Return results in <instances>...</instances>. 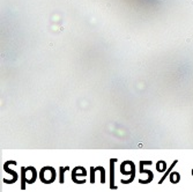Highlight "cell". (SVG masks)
Instances as JSON below:
<instances>
[{"label":"cell","instance_id":"obj_3","mask_svg":"<svg viewBox=\"0 0 193 192\" xmlns=\"http://www.w3.org/2000/svg\"><path fill=\"white\" fill-rule=\"evenodd\" d=\"M177 165V160H176V161H175V162H174V163H172V165H171V167H170V169H169V170H168V171H166V174H164V176H163V177H162V179H161V180H160V182H158V183H160V184H161V183H162V182H163V180H164V179H166V176H168V175H169V173H170V171H171V169H172V168H174V167H175V165Z\"/></svg>","mask_w":193,"mask_h":192},{"label":"cell","instance_id":"obj_5","mask_svg":"<svg viewBox=\"0 0 193 192\" xmlns=\"http://www.w3.org/2000/svg\"><path fill=\"white\" fill-rule=\"evenodd\" d=\"M68 168L66 167V168H60V183H64V173H65V170H67Z\"/></svg>","mask_w":193,"mask_h":192},{"label":"cell","instance_id":"obj_4","mask_svg":"<svg viewBox=\"0 0 193 192\" xmlns=\"http://www.w3.org/2000/svg\"><path fill=\"white\" fill-rule=\"evenodd\" d=\"M95 169L101 171V174H102V179H101V182L104 183V182H105V171H104V169H103L102 167H97V168H95Z\"/></svg>","mask_w":193,"mask_h":192},{"label":"cell","instance_id":"obj_6","mask_svg":"<svg viewBox=\"0 0 193 192\" xmlns=\"http://www.w3.org/2000/svg\"><path fill=\"white\" fill-rule=\"evenodd\" d=\"M94 171H95V168H91V179H90L91 183H94V180H95L94 179Z\"/></svg>","mask_w":193,"mask_h":192},{"label":"cell","instance_id":"obj_2","mask_svg":"<svg viewBox=\"0 0 193 192\" xmlns=\"http://www.w3.org/2000/svg\"><path fill=\"white\" fill-rule=\"evenodd\" d=\"M179 174L178 173H172V174H170V180H171V183H178L179 182Z\"/></svg>","mask_w":193,"mask_h":192},{"label":"cell","instance_id":"obj_7","mask_svg":"<svg viewBox=\"0 0 193 192\" xmlns=\"http://www.w3.org/2000/svg\"><path fill=\"white\" fill-rule=\"evenodd\" d=\"M192 175H193V170H192Z\"/></svg>","mask_w":193,"mask_h":192},{"label":"cell","instance_id":"obj_1","mask_svg":"<svg viewBox=\"0 0 193 192\" xmlns=\"http://www.w3.org/2000/svg\"><path fill=\"white\" fill-rule=\"evenodd\" d=\"M117 160L116 159H112L110 161V167H111V178H110V188L112 190L117 189V186L115 185V162Z\"/></svg>","mask_w":193,"mask_h":192}]
</instances>
